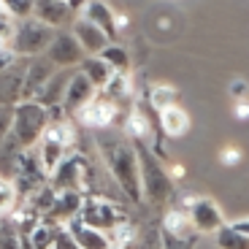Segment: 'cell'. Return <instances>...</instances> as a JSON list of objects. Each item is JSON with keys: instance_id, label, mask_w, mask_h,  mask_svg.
Here are the masks:
<instances>
[{"instance_id": "1", "label": "cell", "mask_w": 249, "mask_h": 249, "mask_svg": "<svg viewBox=\"0 0 249 249\" xmlns=\"http://www.w3.org/2000/svg\"><path fill=\"white\" fill-rule=\"evenodd\" d=\"M92 141L111 181L117 184V190L127 200L138 203L141 200V179H138V160H136L133 141L124 133H117L111 127L92 130Z\"/></svg>"}, {"instance_id": "2", "label": "cell", "mask_w": 249, "mask_h": 249, "mask_svg": "<svg viewBox=\"0 0 249 249\" xmlns=\"http://www.w3.org/2000/svg\"><path fill=\"white\" fill-rule=\"evenodd\" d=\"M138 160V179H141V198H146L152 206H165L174 198V179H171L165 162L152 152L146 141H133Z\"/></svg>"}, {"instance_id": "3", "label": "cell", "mask_w": 249, "mask_h": 249, "mask_svg": "<svg viewBox=\"0 0 249 249\" xmlns=\"http://www.w3.org/2000/svg\"><path fill=\"white\" fill-rule=\"evenodd\" d=\"M49 122V108H44L38 100H19L11 108V136L22 149H33Z\"/></svg>"}, {"instance_id": "4", "label": "cell", "mask_w": 249, "mask_h": 249, "mask_svg": "<svg viewBox=\"0 0 249 249\" xmlns=\"http://www.w3.org/2000/svg\"><path fill=\"white\" fill-rule=\"evenodd\" d=\"M57 30H52L49 25H44L41 19L27 17V19H17L14 25V38H11V52L22 60V57H38L44 54L49 41L54 38Z\"/></svg>"}, {"instance_id": "5", "label": "cell", "mask_w": 249, "mask_h": 249, "mask_svg": "<svg viewBox=\"0 0 249 249\" xmlns=\"http://www.w3.org/2000/svg\"><path fill=\"white\" fill-rule=\"evenodd\" d=\"M49 184L54 187L57 193L73 190V193L87 195L89 187H92V171H89V165H87V157L79 155V152L65 155L60 165L49 174Z\"/></svg>"}, {"instance_id": "6", "label": "cell", "mask_w": 249, "mask_h": 249, "mask_svg": "<svg viewBox=\"0 0 249 249\" xmlns=\"http://www.w3.org/2000/svg\"><path fill=\"white\" fill-rule=\"evenodd\" d=\"M76 217L81 219L84 225H89V228H95V231H114L117 225H122L124 219V212L119 209L114 200L103 198V195H84L81 198V209Z\"/></svg>"}, {"instance_id": "7", "label": "cell", "mask_w": 249, "mask_h": 249, "mask_svg": "<svg viewBox=\"0 0 249 249\" xmlns=\"http://www.w3.org/2000/svg\"><path fill=\"white\" fill-rule=\"evenodd\" d=\"M181 209H184L187 219H190V225H193V231L200 233V236H214V233L228 222L225 214H222V209L217 206V200L203 198V195L187 198V203L181 206Z\"/></svg>"}, {"instance_id": "8", "label": "cell", "mask_w": 249, "mask_h": 249, "mask_svg": "<svg viewBox=\"0 0 249 249\" xmlns=\"http://www.w3.org/2000/svg\"><path fill=\"white\" fill-rule=\"evenodd\" d=\"M117 114H119V106L114 100H108L103 92H95L73 117H76V122L84 124L87 130H103V127H114Z\"/></svg>"}, {"instance_id": "9", "label": "cell", "mask_w": 249, "mask_h": 249, "mask_svg": "<svg viewBox=\"0 0 249 249\" xmlns=\"http://www.w3.org/2000/svg\"><path fill=\"white\" fill-rule=\"evenodd\" d=\"M84 0H36L33 17L41 19L52 30H65V27L79 17V8Z\"/></svg>"}, {"instance_id": "10", "label": "cell", "mask_w": 249, "mask_h": 249, "mask_svg": "<svg viewBox=\"0 0 249 249\" xmlns=\"http://www.w3.org/2000/svg\"><path fill=\"white\" fill-rule=\"evenodd\" d=\"M44 57L54 65V68H76L87 54H84L81 46L76 44V38L71 36V30H57L54 38L49 41V46H46Z\"/></svg>"}, {"instance_id": "11", "label": "cell", "mask_w": 249, "mask_h": 249, "mask_svg": "<svg viewBox=\"0 0 249 249\" xmlns=\"http://www.w3.org/2000/svg\"><path fill=\"white\" fill-rule=\"evenodd\" d=\"M98 92V89L92 87V81L87 79L84 73H79V71H71V79L68 84H65V92H62V100H60V111L65 114V117H73L76 111H79L84 103H87L92 95Z\"/></svg>"}, {"instance_id": "12", "label": "cell", "mask_w": 249, "mask_h": 249, "mask_svg": "<svg viewBox=\"0 0 249 249\" xmlns=\"http://www.w3.org/2000/svg\"><path fill=\"white\" fill-rule=\"evenodd\" d=\"M54 71L57 68L46 60L44 54L30 57V62L22 65V100H33V98H36L38 89L49 81V76L54 73Z\"/></svg>"}, {"instance_id": "13", "label": "cell", "mask_w": 249, "mask_h": 249, "mask_svg": "<svg viewBox=\"0 0 249 249\" xmlns=\"http://www.w3.org/2000/svg\"><path fill=\"white\" fill-rule=\"evenodd\" d=\"M79 17H84L87 22H92L95 27L106 33L111 41H117L119 30H117V11L108 6L106 0H84L79 8Z\"/></svg>"}, {"instance_id": "14", "label": "cell", "mask_w": 249, "mask_h": 249, "mask_svg": "<svg viewBox=\"0 0 249 249\" xmlns=\"http://www.w3.org/2000/svg\"><path fill=\"white\" fill-rule=\"evenodd\" d=\"M71 36L76 38V44L81 46L84 54H98V52L111 41L100 27H95L92 22H87L84 17H76L73 22H71Z\"/></svg>"}, {"instance_id": "15", "label": "cell", "mask_w": 249, "mask_h": 249, "mask_svg": "<svg viewBox=\"0 0 249 249\" xmlns=\"http://www.w3.org/2000/svg\"><path fill=\"white\" fill-rule=\"evenodd\" d=\"M157 122H160V130L165 138H181V136L190 133L193 119H190V114H187L179 103H174V106H165V108L157 111Z\"/></svg>"}, {"instance_id": "16", "label": "cell", "mask_w": 249, "mask_h": 249, "mask_svg": "<svg viewBox=\"0 0 249 249\" xmlns=\"http://www.w3.org/2000/svg\"><path fill=\"white\" fill-rule=\"evenodd\" d=\"M81 198H84L81 193H73V190H62V193L54 195V203H52V209H49V212H46L41 219H49V222H54V225H65L68 219H73L76 214H79Z\"/></svg>"}, {"instance_id": "17", "label": "cell", "mask_w": 249, "mask_h": 249, "mask_svg": "<svg viewBox=\"0 0 249 249\" xmlns=\"http://www.w3.org/2000/svg\"><path fill=\"white\" fill-rule=\"evenodd\" d=\"M65 228H68V233L76 238V244H79L81 249H111V238H108V233L95 231V228H89V225L81 222L79 217L68 219Z\"/></svg>"}, {"instance_id": "18", "label": "cell", "mask_w": 249, "mask_h": 249, "mask_svg": "<svg viewBox=\"0 0 249 249\" xmlns=\"http://www.w3.org/2000/svg\"><path fill=\"white\" fill-rule=\"evenodd\" d=\"M71 71L73 68H57L49 76V81L38 89V95L33 100H38L44 108H60V100H62V92H65V84L71 79Z\"/></svg>"}, {"instance_id": "19", "label": "cell", "mask_w": 249, "mask_h": 249, "mask_svg": "<svg viewBox=\"0 0 249 249\" xmlns=\"http://www.w3.org/2000/svg\"><path fill=\"white\" fill-rule=\"evenodd\" d=\"M22 100V65L0 71V106H17Z\"/></svg>"}, {"instance_id": "20", "label": "cell", "mask_w": 249, "mask_h": 249, "mask_svg": "<svg viewBox=\"0 0 249 249\" xmlns=\"http://www.w3.org/2000/svg\"><path fill=\"white\" fill-rule=\"evenodd\" d=\"M124 136L130 138V141L152 143V122L143 108H130V114L124 119Z\"/></svg>"}, {"instance_id": "21", "label": "cell", "mask_w": 249, "mask_h": 249, "mask_svg": "<svg viewBox=\"0 0 249 249\" xmlns=\"http://www.w3.org/2000/svg\"><path fill=\"white\" fill-rule=\"evenodd\" d=\"M76 71L87 76V79L92 81V87H95V89H103V84H106V81L111 79V73H114V71L108 68V65L100 60L98 54H87L84 60L79 62V65H76Z\"/></svg>"}, {"instance_id": "22", "label": "cell", "mask_w": 249, "mask_h": 249, "mask_svg": "<svg viewBox=\"0 0 249 249\" xmlns=\"http://www.w3.org/2000/svg\"><path fill=\"white\" fill-rule=\"evenodd\" d=\"M98 92H103L108 100H114L117 106H122V103H127V100L133 98V84H130V73H117L114 71L111 79L103 84V89H98Z\"/></svg>"}, {"instance_id": "23", "label": "cell", "mask_w": 249, "mask_h": 249, "mask_svg": "<svg viewBox=\"0 0 249 249\" xmlns=\"http://www.w3.org/2000/svg\"><path fill=\"white\" fill-rule=\"evenodd\" d=\"M98 57L106 62L111 71H117V73H130V54H127V49H124L122 44H117V41H108V44L98 52Z\"/></svg>"}, {"instance_id": "24", "label": "cell", "mask_w": 249, "mask_h": 249, "mask_svg": "<svg viewBox=\"0 0 249 249\" xmlns=\"http://www.w3.org/2000/svg\"><path fill=\"white\" fill-rule=\"evenodd\" d=\"M57 228H60V225L49 222V219H38L36 228H33L27 236H19V238H27L30 249H52L54 236H57Z\"/></svg>"}, {"instance_id": "25", "label": "cell", "mask_w": 249, "mask_h": 249, "mask_svg": "<svg viewBox=\"0 0 249 249\" xmlns=\"http://www.w3.org/2000/svg\"><path fill=\"white\" fill-rule=\"evenodd\" d=\"M149 103L155 111H160L165 106H174V103H179V89L165 84V81H155V84H149Z\"/></svg>"}, {"instance_id": "26", "label": "cell", "mask_w": 249, "mask_h": 249, "mask_svg": "<svg viewBox=\"0 0 249 249\" xmlns=\"http://www.w3.org/2000/svg\"><path fill=\"white\" fill-rule=\"evenodd\" d=\"M214 241L219 249H249V238L244 233H238L231 222H225L217 233H214Z\"/></svg>"}, {"instance_id": "27", "label": "cell", "mask_w": 249, "mask_h": 249, "mask_svg": "<svg viewBox=\"0 0 249 249\" xmlns=\"http://www.w3.org/2000/svg\"><path fill=\"white\" fill-rule=\"evenodd\" d=\"M160 231L165 233H174V236H184V233H193V225H190V219H187L184 209H171L165 217H162V225H160Z\"/></svg>"}, {"instance_id": "28", "label": "cell", "mask_w": 249, "mask_h": 249, "mask_svg": "<svg viewBox=\"0 0 249 249\" xmlns=\"http://www.w3.org/2000/svg\"><path fill=\"white\" fill-rule=\"evenodd\" d=\"M19 206V193L14 181L8 176H0V217H8V214L17 212Z\"/></svg>"}, {"instance_id": "29", "label": "cell", "mask_w": 249, "mask_h": 249, "mask_svg": "<svg viewBox=\"0 0 249 249\" xmlns=\"http://www.w3.org/2000/svg\"><path fill=\"white\" fill-rule=\"evenodd\" d=\"M200 233H184V236H174V233L160 231V249H198Z\"/></svg>"}, {"instance_id": "30", "label": "cell", "mask_w": 249, "mask_h": 249, "mask_svg": "<svg viewBox=\"0 0 249 249\" xmlns=\"http://www.w3.org/2000/svg\"><path fill=\"white\" fill-rule=\"evenodd\" d=\"M0 249H22V238H19L17 222L14 217H0Z\"/></svg>"}, {"instance_id": "31", "label": "cell", "mask_w": 249, "mask_h": 249, "mask_svg": "<svg viewBox=\"0 0 249 249\" xmlns=\"http://www.w3.org/2000/svg\"><path fill=\"white\" fill-rule=\"evenodd\" d=\"M0 8H3V14H8V17L17 22V19H27L33 17V8H36V0H0Z\"/></svg>"}, {"instance_id": "32", "label": "cell", "mask_w": 249, "mask_h": 249, "mask_svg": "<svg viewBox=\"0 0 249 249\" xmlns=\"http://www.w3.org/2000/svg\"><path fill=\"white\" fill-rule=\"evenodd\" d=\"M14 22L8 14H0V49H11V38H14Z\"/></svg>"}, {"instance_id": "33", "label": "cell", "mask_w": 249, "mask_h": 249, "mask_svg": "<svg viewBox=\"0 0 249 249\" xmlns=\"http://www.w3.org/2000/svg\"><path fill=\"white\" fill-rule=\"evenodd\" d=\"M228 92L233 100H247L249 98V81L244 76H233L231 84H228Z\"/></svg>"}, {"instance_id": "34", "label": "cell", "mask_w": 249, "mask_h": 249, "mask_svg": "<svg viewBox=\"0 0 249 249\" xmlns=\"http://www.w3.org/2000/svg\"><path fill=\"white\" fill-rule=\"evenodd\" d=\"M52 249H81V247L76 244V238L68 233V228H65V225H60V228H57V236H54Z\"/></svg>"}, {"instance_id": "35", "label": "cell", "mask_w": 249, "mask_h": 249, "mask_svg": "<svg viewBox=\"0 0 249 249\" xmlns=\"http://www.w3.org/2000/svg\"><path fill=\"white\" fill-rule=\"evenodd\" d=\"M11 108L14 106H0V143L11 136Z\"/></svg>"}, {"instance_id": "36", "label": "cell", "mask_w": 249, "mask_h": 249, "mask_svg": "<svg viewBox=\"0 0 249 249\" xmlns=\"http://www.w3.org/2000/svg\"><path fill=\"white\" fill-rule=\"evenodd\" d=\"M241 152H238V146H225L222 155H219V160H222V165H238L241 162Z\"/></svg>"}, {"instance_id": "37", "label": "cell", "mask_w": 249, "mask_h": 249, "mask_svg": "<svg viewBox=\"0 0 249 249\" xmlns=\"http://www.w3.org/2000/svg\"><path fill=\"white\" fill-rule=\"evenodd\" d=\"M231 225H233V228H236L238 233H244V236L249 238V214H247V217H238V219H233Z\"/></svg>"}, {"instance_id": "38", "label": "cell", "mask_w": 249, "mask_h": 249, "mask_svg": "<svg viewBox=\"0 0 249 249\" xmlns=\"http://www.w3.org/2000/svg\"><path fill=\"white\" fill-rule=\"evenodd\" d=\"M236 114L238 119H249V100H236Z\"/></svg>"}, {"instance_id": "39", "label": "cell", "mask_w": 249, "mask_h": 249, "mask_svg": "<svg viewBox=\"0 0 249 249\" xmlns=\"http://www.w3.org/2000/svg\"><path fill=\"white\" fill-rule=\"evenodd\" d=\"M0 14H3V8H0Z\"/></svg>"}]
</instances>
